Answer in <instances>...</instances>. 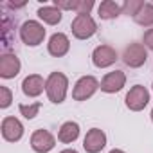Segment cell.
Returning a JSON list of instances; mask_svg holds the SVG:
<instances>
[{
  "label": "cell",
  "mask_w": 153,
  "mask_h": 153,
  "mask_svg": "<svg viewBox=\"0 0 153 153\" xmlns=\"http://www.w3.org/2000/svg\"><path fill=\"white\" fill-rule=\"evenodd\" d=\"M67 87H68V79H67V76L61 74V72H52L47 78V81H45V92H47L49 99L52 103H56V105L65 101Z\"/></svg>",
  "instance_id": "obj_1"
},
{
  "label": "cell",
  "mask_w": 153,
  "mask_h": 153,
  "mask_svg": "<svg viewBox=\"0 0 153 153\" xmlns=\"http://www.w3.org/2000/svg\"><path fill=\"white\" fill-rule=\"evenodd\" d=\"M20 38L25 45L29 47H36L43 42L45 38V27L42 24H38L36 20H29L20 27Z\"/></svg>",
  "instance_id": "obj_2"
},
{
  "label": "cell",
  "mask_w": 153,
  "mask_h": 153,
  "mask_svg": "<svg viewBox=\"0 0 153 153\" xmlns=\"http://www.w3.org/2000/svg\"><path fill=\"white\" fill-rule=\"evenodd\" d=\"M70 27H72V34L78 40H87V38L94 36L97 31V25L90 15H78Z\"/></svg>",
  "instance_id": "obj_3"
},
{
  "label": "cell",
  "mask_w": 153,
  "mask_h": 153,
  "mask_svg": "<svg viewBox=\"0 0 153 153\" xmlns=\"http://www.w3.org/2000/svg\"><path fill=\"white\" fill-rule=\"evenodd\" d=\"M99 88V81L94 76H85L76 83L74 90H72V97L76 101H87L88 97H92L96 94V90Z\"/></svg>",
  "instance_id": "obj_4"
},
{
  "label": "cell",
  "mask_w": 153,
  "mask_h": 153,
  "mask_svg": "<svg viewBox=\"0 0 153 153\" xmlns=\"http://www.w3.org/2000/svg\"><path fill=\"white\" fill-rule=\"evenodd\" d=\"M149 103V92L146 87L142 85H135L133 88H130V92L126 94V106L133 112L142 110L146 105Z\"/></svg>",
  "instance_id": "obj_5"
},
{
  "label": "cell",
  "mask_w": 153,
  "mask_h": 153,
  "mask_svg": "<svg viewBox=\"0 0 153 153\" xmlns=\"http://www.w3.org/2000/svg\"><path fill=\"white\" fill-rule=\"evenodd\" d=\"M146 59H148V52H146L144 45H140V43H131L130 47L124 49L123 61H124L128 67L139 68V67H142V65L146 63Z\"/></svg>",
  "instance_id": "obj_6"
},
{
  "label": "cell",
  "mask_w": 153,
  "mask_h": 153,
  "mask_svg": "<svg viewBox=\"0 0 153 153\" xmlns=\"http://www.w3.org/2000/svg\"><path fill=\"white\" fill-rule=\"evenodd\" d=\"M54 144H56V140H54L52 133L47 130H36L31 137V148L36 153H49L54 148Z\"/></svg>",
  "instance_id": "obj_7"
},
{
  "label": "cell",
  "mask_w": 153,
  "mask_h": 153,
  "mask_svg": "<svg viewBox=\"0 0 153 153\" xmlns=\"http://www.w3.org/2000/svg\"><path fill=\"white\" fill-rule=\"evenodd\" d=\"M106 146V135L103 130L99 128H92L83 140V148L87 149V153H99L103 148Z\"/></svg>",
  "instance_id": "obj_8"
},
{
  "label": "cell",
  "mask_w": 153,
  "mask_h": 153,
  "mask_svg": "<svg viewBox=\"0 0 153 153\" xmlns=\"http://www.w3.org/2000/svg\"><path fill=\"white\" fill-rule=\"evenodd\" d=\"M126 83V76L123 70H114V72H108L103 81H101V90L106 92V94H115L119 92Z\"/></svg>",
  "instance_id": "obj_9"
},
{
  "label": "cell",
  "mask_w": 153,
  "mask_h": 153,
  "mask_svg": "<svg viewBox=\"0 0 153 153\" xmlns=\"http://www.w3.org/2000/svg\"><path fill=\"white\" fill-rule=\"evenodd\" d=\"M115 59H117V52H115L110 45H99V47H96L94 52H92V61H94V65L99 67V68H105V67L114 65Z\"/></svg>",
  "instance_id": "obj_10"
},
{
  "label": "cell",
  "mask_w": 153,
  "mask_h": 153,
  "mask_svg": "<svg viewBox=\"0 0 153 153\" xmlns=\"http://www.w3.org/2000/svg\"><path fill=\"white\" fill-rule=\"evenodd\" d=\"M2 135L9 142H16L24 135V126L16 117H6L2 121Z\"/></svg>",
  "instance_id": "obj_11"
},
{
  "label": "cell",
  "mask_w": 153,
  "mask_h": 153,
  "mask_svg": "<svg viewBox=\"0 0 153 153\" xmlns=\"http://www.w3.org/2000/svg\"><path fill=\"white\" fill-rule=\"evenodd\" d=\"M20 59L15 54H4L0 56V76L6 79H11L20 72Z\"/></svg>",
  "instance_id": "obj_12"
},
{
  "label": "cell",
  "mask_w": 153,
  "mask_h": 153,
  "mask_svg": "<svg viewBox=\"0 0 153 153\" xmlns=\"http://www.w3.org/2000/svg\"><path fill=\"white\" fill-rule=\"evenodd\" d=\"M68 49H70V42H68V38L63 33H54L51 36V40H49V52L52 56H56V58L65 56L68 52Z\"/></svg>",
  "instance_id": "obj_13"
},
{
  "label": "cell",
  "mask_w": 153,
  "mask_h": 153,
  "mask_svg": "<svg viewBox=\"0 0 153 153\" xmlns=\"http://www.w3.org/2000/svg\"><path fill=\"white\" fill-rule=\"evenodd\" d=\"M43 88H45L43 78H42V76H38V74H31V76H27V78L24 79V83H22V90H24V94L29 96V97H36V96H40V94L43 92Z\"/></svg>",
  "instance_id": "obj_14"
},
{
  "label": "cell",
  "mask_w": 153,
  "mask_h": 153,
  "mask_svg": "<svg viewBox=\"0 0 153 153\" xmlns=\"http://www.w3.org/2000/svg\"><path fill=\"white\" fill-rule=\"evenodd\" d=\"M78 137H79V124H78V123H72V121L65 123V124L59 128V133H58V139H59L61 142H65V144L74 142Z\"/></svg>",
  "instance_id": "obj_15"
},
{
  "label": "cell",
  "mask_w": 153,
  "mask_h": 153,
  "mask_svg": "<svg viewBox=\"0 0 153 153\" xmlns=\"http://www.w3.org/2000/svg\"><path fill=\"white\" fill-rule=\"evenodd\" d=\"M123 13V6L114 2V0H105L99 6V16L105 18V20H110V18H115Z\"/></svg>",
  "instance_id": "obj_16"
},
{
  "label": "cell",
  "mask_w": 153,
  "mask_h": 153,
  "mask_svg": "<svg viewBox=\"0 0 153 153\" xmlns=\"http://www.w3.org/2000/svg\"><path fill=\"white\" fill-rule=\"evenodd\" d=\"M38 16H40L45 24L56 25V24H59V20H61V11H59L56 6H45V7H40V9H38Z\"/></svg>",
  "instance_id": "obj_17"
},
{
  "label": "cell",
  "mask_w": 153,
  "mask_h": 153,
  "mask_svg": "<svg viewBox=\"0 0 153 153\" xmlns=\"http://www.w3.org/2000/svg\"><path fill=\"white\" fill-rule=\"evenodd\" d=\"M133 20L142 27H151L153 25V4H144L139 9V13L133 16Z\"/></svg>",
  "instance_id": "obj_18"
},
{
  "label": "cell",
  "mask_w": 153,
  "mask_h": 153,
  "mask_svg": "<svg viewBox=\"0 0 153 153\" xmlns=\"http://www.w3.org/2000/svg\"><path fill=\"white\" fill-rule=\"evenodd\" d=\"M20 114L25 117V119H34L38 115V110L42 108V103H33V105H20Z\"/></svg>",
  "instance_id": "obj_19"
},
{
  "label": "cell",
  "mask_w": 153,
  "mask_h": 153,
  "mask_svg": "<svg viewBox=\"0 0 153 153\" xmlns=\"http://www.w3.org/2000/svg\"><path fill=\"white\" fill-rule=\"evenodd\" d=\"M142 6H144V2H139V0H131V2H124V4H123V13L135 16Z\"/></svg>",
  "instance_id": "obj_20"
},
{
  "label": "cell",
  "mask_w": 153,
  "mask_h": 153,
  "mask_svg": "<svg viewBox=\"0 0 153 153\" xmlns=\"http://www.w3.org/2000/svg\"><path fill=\"white\" fill-rule=\"evenodd\" d=\"M92 7H94V2H92V0H78L76 13H78V15H88Z\"/></svg>",
  "instance_id": "obj_21"
},
{
  "label": "cell",
  "mask_w": 153,
  "mask_h": 153,
  "mask_svg": "<svg viewBox=\"0 0 153 153\" xmlns=\"http://www.w3.org/2000/svg\"><path fill=\"white\" fill-rule=\"evenodd\" d=\"M11 105V90L7 87H0V106L7 108Z\"/></svg>",
  "instance_id": "obj_22"
},
{
  "label": "cell",
  "mask_w": 153,
  "mask_h": 153,
  "mask_svg": "<svg viewBox=\"0 0 153 153\" xmlns=\"http://www.w3.org/2000/svg\"><path fill=\"white\" fill-rule=\"evenodd\" d=\"M142 40H144V45H146L149 51H153V27L144 33V38H142Z\"/></svg>",
  "instance_id": "obj_23"
},
{
  "label": "cell",
  "mask_w": 153,
  "mask_h": 153,
  "mask_svg": "<svg viewBox=\"0 0 153 153\" xmlns=\"http://www.w3.org/2000/svg\"><path fill=\"white\" fill-rule=\"evenodd\" d=\"M59 153H78L76 149H63V151H59Z\"/></svg>",
  "instance_id": "obj_24"
},
{
  "label": "cell",
  "mask_w": 153,
  "mask_h": 153,
  "mask_svg": "<svg viewBox=\"0 0 153 153\" xmlns=\"http://www.w3.org/2000/svg\"><path fill=\"white\" fill-rule=\"evenodd\" d=\"M110 153H124V151H123V149H112Z\"/></svg>",
  "instance_id": "obj_25"
},
{
  "label": "cell",
  "mask_w": 153,
  "mask_h": 153,
  "mask_svg": "<svg viewBox=\"0 0 153 153\" xmlns=\"http://www.w3.org/2000/svg\"><path fill=\"white\" fill-rule=\"evenodd\" d=\"M151 121H153V110H151Z\"/></svg>",
  "instance_id": "obj_26"
}]
</instances>
